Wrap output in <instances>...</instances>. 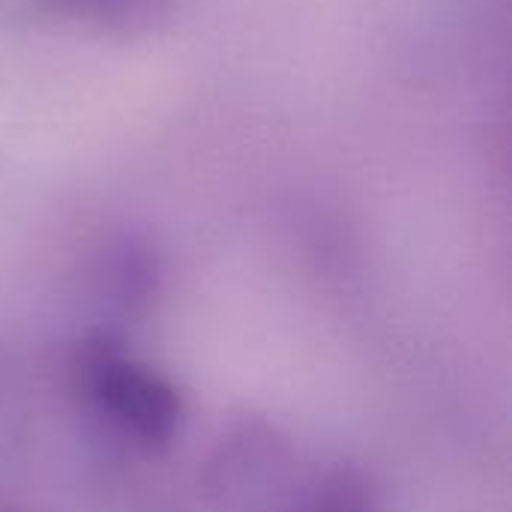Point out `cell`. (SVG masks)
Instances as JSON below:
<instances>
[{
	"label": "cell",
	"instance_id": "cell-3",
	"mask_svg": "<svg viewBox=\"0 0 512 512\" xmlns=\"http://www.w3.org/2000/svg\"><path fill=\"white\" fill-rule=\"evenodd\" d=\"M300 512H375V495L363 474L339 468L321 480Z\"/></svg>",
	"mask_w": 512,
	"mask_h": 512
},
{
	"label": "cell",
	"instance_id": "cell-1",
	"mask_svg": "<svg viewBox=\"0 0 512 512\" xmlns=\"http://www.w3.org/2000/svg\"><path fill=\"white\" fill-rule=\"evenodd\" d=\"M69 381L78 402L144 456H162L183 429L177 387L153 366L126 357L111 333H93L78 345Z\"/></svg>",
	"mask_w": 512,
	"mask_h": 512
},
{
	"label": "cell",
	"instance_id": "cell-2",
	"mask_svg": "<svg viewBox=\"0 0 512 512\" xmlns=\"http://www.w3.org/2000/svg\"><path fill=\"white\" fill-rule=\"evenodd\" d=\"M33 9L57 24L108 36L138 39L153 33L171 9V0H30Z\"/></svg>",
	"mask_w": 512,
	"mask_h": 512
}]
</instances>
